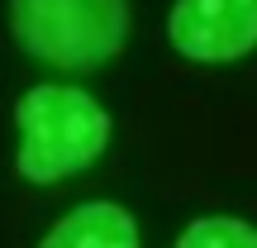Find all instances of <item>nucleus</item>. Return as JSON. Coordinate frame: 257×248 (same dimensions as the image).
<instances>
[{"mask_svg":"<svg viewBox=\"0 0 257 248\" xmlns=\"http://www.w3.org/2000/svg\"><path fill=\"white\" fill-rule=\"evenodd\" d=\"M110 138V115L81 86H29L19 101V172L29 182H62L95 162Z\"/></svg>","mask_w":257,"mask_h":248,"instance_id":"1","label":"nucleus"},{"mask_svg":"<svg viewBox=\"0 0 257 248\" xmlns=\"http://www.w3.org/2000/svg\"><path fill=\"white\" fill-rule=\"evenodd\" d=\"M15 34L29 53L57 67H100L128 34L124 0H10Z\"/></svg>","mask_w":257,"mask_h":248,"instance_id":"2","label":"nucleus"},{"mask_svg":"<svg viewBox=\"0 0 257 248\" xmlns=\"http://www.w3.org/2000/svg\"><path fill=\"white\" fill-rule=\"evenodd\" d=\"M172 43L195 62H224L257 43V0H176Z\"/></svg>","mask_w":257,"mask_h":248,"instance_id":"3","label":"nucleus"},{"mask_svg":"<svg viewBox=\"0 0 257 248\" xmlns=\"http://www.w3.org/2000/svg\"><path fill=\"white\" fill-rule=\"evenodd\" d=\"M38 248H138V224L114 201H86L62 215Z\"/></svg>","mask_w":257,"mask_h":248,"instance_id":"4","label":"nucleus"},{"mask_svg":"<svg viewBox=\"0 0 257 248\" xmlns=\"http://www.w3.org/2000/svg\"><path fill=\"white\" fill-rule=\"evenodd\" d=\"M176 248H257V229L233 215H205L181 229Z\"/></svg>","mask_w":257,"mask_h":248,"instance_id":"5","label":"nucleus"}]
</instances>
